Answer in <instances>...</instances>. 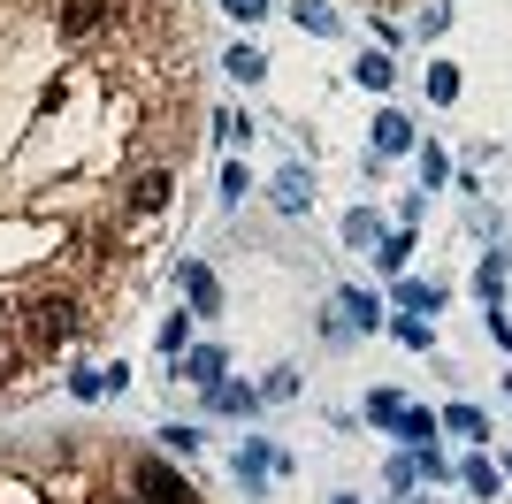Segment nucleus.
Wrapping results in <instances>:
<instances>
[{
  "mask_svg": "<svg viewBox=\"0 0 512 504\" xmlns=\"http://www.w3.org/2000/svg\"><path fill=\"white\" fill-rule=\"evenodd\" d=\"M184 291H192L199 314H214V306H222V291H214V275H207V268H184Z\"/></svg>",
  "mask_w": 512,
  "mask_h": 504,
  "instance_id": "nucleus-3",
  "label": "nucleus"
},
{
  "mask_svg": "<svg viewBox=\"0 0 512 504\" xmlns=\"http://www.w3.org/2000/svg\"><path fill=\"white\" fill-rule=\"evenodd\" d=\"M0 504H199V489L107 428L0 443Z\"/></svg>",
  "mask_w": 512,
  "mask_h": 504,
  "instance_id": "nucleus-2",
  "label": "nucleus"
},
{
  "mask_svg": "<svg viewBox=\"0 0 512 504\" xmlns=\"http://www.w3.org/2000/svg\"><path fill=\"white\" fill-rule=\"evenodd\" d=\"M406 138H413V123H406V115H383V123H375V146H383V153H398Z\"/></svg>",
  "mask_w": 512,
  "mask_h": 504,
  "instance_id": "nucleus-4",
  "label": "nucleus"
},
{
  "mask_svg": "<svg viewBox=\"0 0 512 504\" xmlns=\"http://www.w3.org/2000/svg\"><path fill=\"white\" fill-rule=\"evenodd\" d=\"M222 8H230V16H245V23H253V16H268V0H222Z\"/></svg>",
  "mask_w": 512,
  "mask_h": 504,
  "instance_id": "nucleus-7",
  "label": "nucleus"
},
{
  "mask_svg": "<svg viewBox=\"0 0 512 504\" xmlns=\"http://www.w3.org/2000/svg\"><path fill=\"white\" fill-rule=\"evenodd\" d=\"M222 375V352H192V382H214Z\"/></svg>",
  "mask_w": 512,
  "mask_h": 504,
  "instance_id": "nucleus-6",
  "label": "nucleus"
},
{
  "mask_svg": "<svg viewBox=\"0 0 512 504\" xmlns=\"http://www.w3.org/2000/svg\"><path fill=\"white\" fill-rule=\"evenodd\" d=\"M360 84H375V92L390 84V62H383V54H367V62H360Z\"/></svg>",
  "mask_w": 512,
  "mask_h": 504,
  "instance_id": "nucleus-5",
  "label": "nucleus"
},
{
  "mask_svg": "<svg viewBox=\"0 0 512 504\" xmlns=\"http://www.w3.org/2000/svg\"><path fill=\"white\" fill-rule=\"evenodd\" d=\"M192 123V0H161L107 39H69L54 0H0V405L46 382L23 344L31 298L77 291L100 329L138 306L169 230L130 207V184L192 161Z\"/></svg>",
  "mask_w": 512,
  "mask_h": 504,
  "instance_id": "nucleus-1",
  "label": "nucleus"
}]
</instances>
